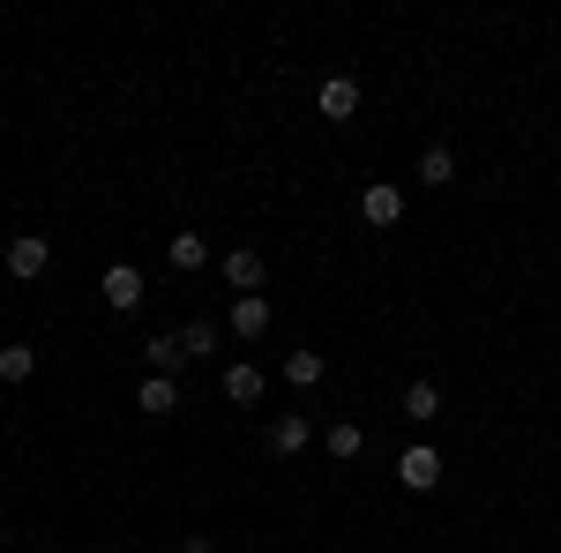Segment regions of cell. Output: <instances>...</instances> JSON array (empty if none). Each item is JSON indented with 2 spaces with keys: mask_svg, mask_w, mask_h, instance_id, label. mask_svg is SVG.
I'll return each mask as SVG.
<instances>
[{
  "mask_svg": "<svg viewBox=\"0 0 561 553\" xmlns=\"http://www.w3.org/2000/svg\"><path fill=\"white\" fill-rule=\"evenodd\" d=\"M0 262H8V277H15V285H38L45 269H53V240H38V232H15V240L0 247Z\"/></svg>",
  "mask_w": 561,
  "mask_h": 553,
  "instance_id": "6da1fadb",
  "label": "cell"
},
{
  "mask_svg": "<svg viewBox=\"0 0 561 553\" xmlns=\"http://www.w3.org/2000/svg\"><path fill=\"white\" fill-rule=\"evenodd\" d=\"M98 292H105V307H113V314H135V307L150 299V285H142V269H135V262H113V269L98 277Z\"/></svg>",
  "mask_w": 561,
  "mask_h": 553,
  "instance_id": "7a4b0ae2",
  "label": "cell"
},
{
  "mask_svg": "<svg viewBox=\"0 0 561 553\" xmlns=\"http://www.w3.org/2000/svg\"><path fill=\"white\" fill-rule=\"evenodd\" d=\"M397 479H404L412 494H434V486H442V449H434V441H412V449L397 457Z\"/></svg>",
  "mask_w": 561,
  "mask_h": 553,
  "instance_id": "3957f363",
  "label": "cell"
},
{
  "mask_svg": "<svg viewBox=\"0 0 561 553\" xmlns=\"http://www.w3.org/2000/svg\"><path fill=\"white\" fill-rule=\"evenodd\" d=\"M359 217H367L375 232H389V224H404V187H397V180H375V187L359 195Z\"/></svg>",
  "mask_w": 561,
  "mask_h": 553,
  "instance_id": "277c9868",
  "label": "cell"
},
{
  "mask_svg": "<svg viewBox=\"0 0 561 553\" xmlns=\"http://www.w3.org/2000/svg\"><path fill=\"white\" fill-rule=\"evenodd\" d=\"M307 441H314V419L307 412H277L270 419V457H300Z\"/></svg>",
  "mask_w": 561,
  "mask_h": 553,
  "instance_id": "5b68a950",
  "label": "cell"
},
{
  "mask_svg": "<svg viewBox=\"0 0 561 553\" xmlns=\"http://www.w3.org/2000/svg\"><path fill=\"white\" fill-rule=\"evenodd\" d=\"M135 404H142V419H173V412H180L173 375H142V382H135Z\"/></svg>",
  "mask_w": 561,
  "mask_h": 553,
  "instance_id": "8992f818",
  "label": "cell"
},
{
  "mask_svg": "<svg viewBox=\"0 0 561 553\" xmlns=\"http://www.w3.org/2000/svg\"><path fill=\"white\" fill-rule=\"evenodd\" d=\"M314 105H322V120H352V113H359V83H352V76H322Z\"/></svg>",
  "mask_w": 561,
  "mask_h": 553,
  "instance_id": "52a82bcc",
  "label": "cell"
},
{
  "mask_svg": "<svg viewBox=\"0 0 561 553\" xmlns=\"http://www.w3.org/2000/svg\"><path fill=\"white\" fill-rule=\"evenodd\" d=\"M262 277H270V269H262V247H232V255H225V285H232L240 299L262 292Z\"/></svg>",
  "mask_w": 561,
  "mask_h": 553,
  "instance_id": "ba28073f",
  "label": "cell"
},
{
  "mask_svg": "<svg viewBox=\"0 0 561 553\" xmlns=\"http://www.w3.org/2000/svg\"><path fill=\"white\" fill-rule=\"evenodd\" d=\"M225 404H240V412L262 404V367L255 359H232V367H225Z\"/></svg>",
  "mask_w": 561,
  "mask_h": 553,
  "instance_id": "9c48e42d",
  "label": "cell"
},
{
  "mask_svg": "<svg viewBox=\"0 0 561 553\" xmlns=\"http://www.w3.org/2000/svg\"><path fill=\"white\" fill-rule=\"evenodd\" d=\"M225 322H232V337H248V344H262V330H270V299H262V292H248V299H232V314H225Z\"/></svg>",
  "mask_w": 561,
  "mask_h": 553,
  "instance_id": "30bf717a",
  "label": "cell"
},
{
  "mask_svg": "<svg viewBox=\"0 0 561 553\" xmlns=\"http://www.w3.org/2000/svg\"><path fill=\"white\" fill-rule=\"evenodd\" d=\"M165 262H173L180 277H195V269L210 262V240H203V232H173V247H165Z\"/></svg>",
  "mask_w": 561,
  "mask_h": 553,
  "instance_id": "8fae6325",
  "label": "cell"
},
{
  "mask_svg": "<svg viewBox=\"0 0 561 553\" xmlns=\"http://www.w3.org/2000/svg\"><path fill=\"white\" fill-rule=\"evenodd\" d=\"M322 449H330L337 464H352V457L367 449V434H359V426H352V419H330V426H322Z\"/></svg>",
  "mask_w": 561,
  "mask_h": 553,
  "instance_id": "7c38bea8",
  "label": "cell"
},
{
  "mask_svg": "<svg viewBox=\"0 0 561 553\" xmlns=\"http://www.w3.org/2000/svg\"><path fill=\"white\" fill-rule=\"evenodd\" d=\"M142 359H150V375H173V367H187V352H180V330L150 337V344H142Z\"/></svg>",
  "mask_w": 561,
  "mask_h": 553,
  "instance_id": "4fadbf2b",
  "label": "cell"
},
{
  "mask_svg": "<svg viewBox=\"0 0 561 553\" xmlns=\"http://www.w3.org/2000/svg\"><path fill=\"white\" fill-rule=\"evenodd\" d=\"M38 375V352L31 344H0V382H31Z\"/></svg>",
  "mask_w": 561,
  "mask_h": 553,
  "instance_id": "5bb4252c",
  "label": "cell"
},
{
  "mask_svg": "<svg viewBox=\"0 0 561 553\" xmlns=\"http://www.w3.org/2000/svg\"><path fill=\"white\" fill-rule=\"evenodd\" d=\"M285 382L314 389V382H322V352H307V344H300V352H285Z\"/></svg>",
  "mask_w": 561,
  "mask_h": 553,
  "instance_id": "9a60e30c",
  "label": "cell"
},
{
  "mask_svg": "<svg viewBox=\"0 0 561 553\" xmlns=\"http://www.w3.org/2000/svg\"><path fill=\"white\" fill-rule=\"evenodd\" d=\"M404 419H442V382H412L404 389Z\"/></svg>",
  "mask_w": 561,
  "mask_h": 553,
  "instance_id": "2e32d148",
  "label": "cell"
},
{
  "mask_svg": "<svg viewBox=\"0 0 561 553\" xmlns=\"http://www.w3.org/2000/svg\"><path fill=\"white\" fill-rule=\"evenodd\" d=\"M180 352H187V359H217V322H210V314L180 330Z\"/></svg>",
  "mask_w": 561,
  "mask_h": 553,
  "instance_id": "e0dca14e",
  "label": "cell"
},
{
  "mask_svg": "<svg viewBox=\"0 0 561 553\" xmlns=\"http://www.w3.org/2000/svg\"><path fill=\"white\" fill-rule=\"evenodd\" d=\"M420 180H427V187H449V180H457V158H449L442 142H434V150H420Z\"/></svg>",
  "mask_w": 561,
  "mask_h": 553,
  "instance_id": "ac0fdd59",
  "label": "cell"
},
{
  "mask_svg": "<svg viewBox=\"0 0 561 553\" xmlns=\"http://www.w3.org/2000/svg\"><path fill=\"white\" fill-rule=\"evenodd\" d=\"M195 553H203V546H195Z\"/></svg>",
  "mask_w": 561,
  "mask_h": 553,
  "instance_id": "d6986e66",
  "label": "cell"
}]
</instances>
